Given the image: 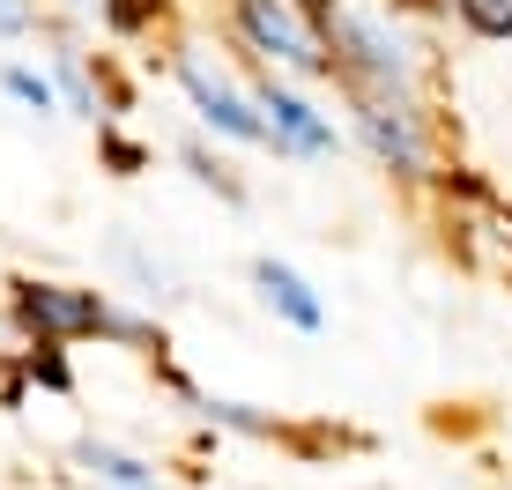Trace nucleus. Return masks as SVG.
<instances>
[{"label": "nucleus", "instance_id": "nucleus-1", "mask_svg": "<svg viewBox=\"0 0 512 490\" xmlns=\"http://www.w3.org/2000/svg\"><path fill=\"white\" fill-rule=\"evenodd\" d=\"M15 320L38 342H75V335H104L112 305L97 290H67V283H15Z\"/></svg>", "mask_w": 512, "mask_h": 490}, {"label": "nucleus", "instance_id": "nucleus-2", "mask_svg": "<svg viewBox=\"0 0 512 490\" xmlns=\"http://www.w3.org/2000/svg\"><path fill=\"white\" fill-rule=\"evenodd\" d=\"M327 38L342 45V60L349 67H364V75H379L386 90H401L409 82V38H401L386 15H364V8H334V23H327Z\"/></svg>", "mask_w": 512, "mask_h": 490}, {"label": "nucleus", "instance_id": "nucleus-3", "mask_svg": "<svg viewBox=\"0 0 512 490\" xmlns=\"http://www.w3.org/2000/svg\"><path fill=\"white\" fill-rule=\"evenodd\" d=\"M238 23L268 60H290L305 75H327V52H320V30L290 8V0H238Z\"/></svg>", "mask_w": 512, "mask_h": 490}, {"label": "nucleus", "instance_id": "nucleus-4", "mask_svg": "<svg viewBox=\"0 0 512 490\" xmlns=\"http://www.w3.org/2000/svg\"><path fill=\"white\" fill-rule=\"evenodd\" d=\"M357 119H364V142H372L394 171H423V164H431V149H423V127H416V112H409L401 97H372Z\"/></svg>", "mask_w": 512, "mask_h": 490}, {"label": "nucleus", "instance_id": "nucleus-5", "mask_svg": "<svg viewBox=\"0 0 512 490\" xmlns=\"http://www.w3.org/2000/svg\"><path fill=\"white\" fill-rule=\"evenodd\" d=\"M179 75H186V90H193V104H201V119H208V127L238 134V142H260V134H268V119H260V112H253V104H245L223 75H208L201 60H186Z\"/></svg>", "mask_w": 512, "mask_h": 490}, {"label": "nucleus", "instance_id": "nucleus-6", "mask_svg": "<svg viewBox=\"0 0 512 490\" xmlns=\"http://www.w3.org/2000/svg\"><path fill=\"white\" fill-rule=\"evenodd\" d=\"M260 112H268V127H275L290 149H305V156L334 149V134L320 127V119H312V104H305V97H290V90H275V82H268V90H260Z\"/></svg>", "mask_w": 512, "mask_h": 490}, {"label": "nucleus", "instance_id": "nucleus-7", "mask_svg": "<svg viewBox=\"0 0 512 490\" xmlns=\"http://www.w3.org/2000/svg\"><path fill=\"white\" fill-rule=\"evenodd\" d=\"M260 290H268V305H282L297 327H320V305H312V290L297 283V275L282 268V260H260Z\"/></svg>", "mask_w": 512, "mask_h": 490}, {"label": "nucleus", "instance_id": "nucleus-8", "mask_svg": "<svg viewBox=\"0 0 512 490\" xmlns=\"http://www.w3.org/2000/svg\"><path fill=\"white\" fill-rule=\"evenodd\" d=\"M90 468L104 483H119V490H156V476L141 461H127V453H112V446H90Z\"/></svg>", "mask_w": 512, "mask_h": 490}, {"label": "nucleus", "instance_id": "nucleus-9", "mask_svg": "<svg viewBox=\"0 0 512 490\" xmlns=\"http://www.w3.org/2000/svg\"><path fill=\"white\" fill-rule=\"evenodd\" d=\"M461 15L483 38H512V0H461Z\"/></svg>", "mask_w": 512, "mask_h": 490}, {"label": "nucleus", "instance_id": "nucleus-10", "mask_svg": "<svg viewBox=\"0 0 512 490\" xmlns=\"http://www.w3.org/2000/svg\"><path fill=\"white\" fill-rule=\"evenodd\" d=\"M8 90L23 97V104H38V112H52V82L30 75V67H8Z\"/></svg>", "mask_w": 512, "mask_h": 490}, {"label": "nucleus", "instance_id": "nucleus-11", "mask_svg": "<svg viewBox=\"0 0 512 490\" xmlns=\"http://www.w3.org/2000/svg\"><path fill=\"white\" fill-rule=\"evenodd\" d=\"M30 23V8H23V0H0V30H23Z\"/></svg>", "mask_w": 512, "mask_h": 490}]
</instances>
